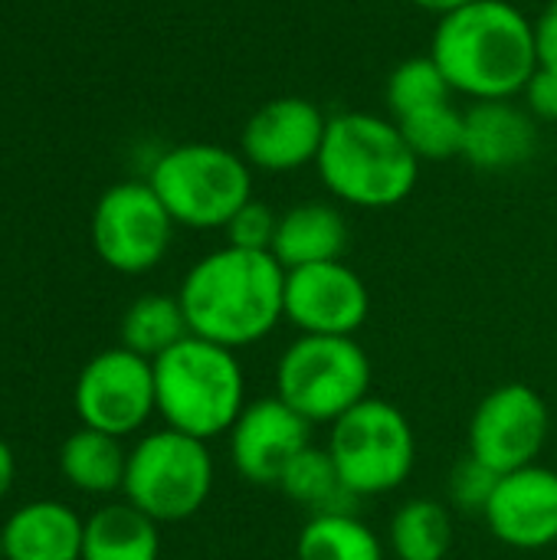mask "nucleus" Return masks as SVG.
I'll return each mask as SVG.
<instances>
[{"mask_svg":"<svg viewBox=\"0 0 557 560\" xmlns=\"http://www.w3.org/2000/svg\"><path fill=\"white\" fill-rule=\"evenodd\" d=\"M453 509L440 499H407L387 525L394 560H446L453 551Z\"/></svg>","mask_w":557,"mask_h":560,"instance_id":"21","label":"nucleus"},{"mask_svg":"<svg viewBox=\"0 0 557 560\" xmlns=\"http://www.w3.org/2000/svg\"><path fill=\"white\" fill-rule=\"evenodd\" d=\"M174 226L177 223L148 180H125L98 197L92 213V246L108 269L141 276L167 256Z\"/></svg>","mask_w":557,"mask_h":560,"instance_id":"9","label":"nucleus"},{"mask_svg":"<svg viewBox=\"0 0 557 560\" xmlns=\"http://www.w3.org/2000/svg\"><path fill=\"white\" fill-rule=\"evenodd\" d=\"M483 518L506 548L542 551L557 545V472L532 463L499 476Z\"/></svg>","mask_w":557,"mask_h":560,"instance_id":"15","label":"nucleus"},{"mask_svg":"<svg viewBox=\"0 0 557 560\" xmlns=\"http://www.w3.org/2000/svg\"><path fill=\"white\" fill-rule=\"evenodd\" d=\"M401 135L407 138L410 151L420 161H450L463 158V135H466V112H460L453 102H440L430 108H420L397 121Z\"/></svg>","mask_w":557,"mask_h":560,"instance_id":"25","label":"nucleus"},{"mask_svg":"<svg viewBox=\"0 0 557 560\" xmlns=\"http://www.w3.org/2000/svg\"><path fill=\"white\" fill-rule=\"evenodd\" d=\"M177 299L190 335L240 351L286 318V269L272 253L223 246L190 266Z\"/></svg>","mask_w":557,"mask_h":560,"instance_id":"1","label":"nucleus"},{"mask_svg":"<svg viewBox=\"0 0 557 560\" xmlns=\"http://www.w3.org/2000/svg\"><path fill=\"white\" fill-rule=\"evenodd\" d=\"M154 364L158 417L194 440H217L233 430L246 400V371L236 351L187 335Z\"/></svg>","mask_w":557,"mask_h":560,"instance_id":"4","label":"nucleus"},{"mask_svg":"<svg viewBox=\"0 0 557 560\" xmlns=\"http://www.w3.org/2000/svg\"><path fill=\"white\" fill-rule=\"evenodd\" d=\"M286 499H292L295 505L309 509L312 515L322 512H351L348 505L355 502V495L345 489L341 472L335 466V459L328 456L325 446H309L279 479L276 486Z\"/></svg>","mask_w":557,"mask_h":560,"instance_id":"24","label":"nucleus"},{"mask_svg":"<svg viewBox=\"0 0 557 560\" xmlns=\"http://www.w3.org/2000/svg\"><path fill=\"white\" fill-rule=\"evenodd\" d=\"M345 246H348V223L338 207L309 200L279 213L272 256L279 259L286 272L341 259Z\"/></svg>","mask_w":557,"mask_h":560,"instance_id":"18","label":"nucleus"},{"mask_svg":"<svg viewBox=\"0 0 557 560\" xmlns=\"http://www.w3.org/2000/svg\"><path fill=\"white\" fill-rule=\"evenodd\" d=\"M430 56L473 102L515 98L538 69L535 26L512 0H473L440 16Z\"/></svg>","mask_w":557,"mask_h":560,"instance_id":"2","label":"nucleus"},{"mask_svg":"<svg viewBox=\"0 0 557 560\" xmlns=\"http://www.w3.org/2000/svg\"><path fill=\"white\" fill-rule=\"evenodd\" d=\"M0 560H7V555H3V525H0Z\"/></svg>","mask_w":557,"mask_h":560,"instance_id":"33","label":"nucleus"},{"mask_svg":"<svg viewBox=\"0 0 557 560\" xmlns=\"http://www.w3.org/2000/svg\"><path fill=\"white\" fill-rule=\"evenodd\" d=\"M420 164L397 121L371 112L332 115L315 158L328 194L361 210L404 203L417 187Z\"/></svg>","mask_w":557,"mask_h":560,"instance_id":"3","label":"nucleus"},{"mask_svg":"<svg viewBox=\"0 0 557 560\" xmlns=\"http://www.w3.org/2000/svg\"><path fill=\"white\" fill-rule=\"evenodd\" d=\"M128 450L118 436L102 430H76L59 446V472L62 479L85 495H115L125 486Z\"/></svg>","mask_w":557,"mask_h":560,"instance_id":"20","label":"nucleus"},{"mask_svg":"<svg viewBox=\"0 0 557 560\" xmlns=\"http://www.w3.org/2000/svg\"><path fill=\"white\" fill-rule=\"evenodd\" d=\"M328 456L355 499H374L401 489L417 463V433L397 404L368 397L332 423Z\"/></svg>","mask_w":557,"mask_h":560,"instance_id":"7","label":"nucleus"},{"mask_svg":"<svg viewBox=\"0 0 557 560\" xmlns=\"http://www.w3.org/2000/svg\"><path fill=\"white\" fill-rule=\"evenodd\" d=\"M230 463L250 486H279L282 472L312 446V423L276 394L250 400L227 433Z\"/></svg>","mask_w":557,"mask_h":560,"instance_id":"13","label":"nucleus"},{"mask_svg":"<svg viewBox=\"0 0 557 560\" xmlns=\"http://www.w3.org/2000/svg\"><path fill=\"white\" fill-rule=\"evenodd\" d=\"M552 433L545 397L529 384H502L489 390L473 410L466 430V453L506 476L538 463Z\"/></svg>","mask_w":557,"mask_h":560,"instance_id":"11","label":"nucleus"},{"mask_svg":"<svg viewBox=\"0 0 557 560\" xmlns=\"http://www.w3.org/2000/svg\"><path fill=\"white\" fill-rule=\"evenodd\" d=\"M161 525L131 502H108L85 518L82 560H158Z\"/></svg>","mask_w":557,"mask_h":560,"instance_id":"19","label":"nucleus"},{"mask_svg":"<svg viewBox=\"0 0 557 560\" xmlns=\"http://www.w3.org/2000/svg\"><path fill=\"white\" fill-rule=\"evenodd\" d=\"M118 331H121V348H128L148 361H158L164 351H171L174 345H181L190 335V325H187V315H184L177 295L148 292L128 305Z\"/></svg>","mask_w":557,"mask_h":560,"instance_id":"23","label":"nucleus"},{"mask_svg":"<svg viewBox=\"0 0 557 560\" xmlns=\"http://www.w3.org/2000/svg\"><path fill=\"white\" fill-rule=\"evenodd\" d=\"M85 518L66 502L39 499L20 505L3 522L7 560H82Z\"/></svg>","mask_w":557,"mask_h":560,"instance_id":"17","label":"nucleus"},{"mask_svg":"<svg viewBox=\"0 0 557 560\" xmlns=\"http://www.w3.org/2000/svg\"><path fill=\"white\" fill-rule=\"evenodd\" d=\"M213 492V456L204 440L171 427L141 436L128 450L121 495L158 525L194 518Z\"/></svg>","mask_w":557,"mask_h":560,"instance_id":"8","label":"nucleus"},{"mask_svg":"<svg viewBox=\"0 0 557 560\" xmlns=\"http://www.w3.org/2000/svg\"><path fill=\"white\" fill-rule=\"evenodd\" d=\"M410 3L420 7V10H430L437 16H446V13H453V10H460V7H466L473 0H410Z\"/></svg>","mask_w":557,"mask_h":560,"instance_id":"32","label":"nucleus"},{"mask_svg":"<svg viewBox=\"0 0 557 560\" xmlns=\"http://www.w3.org/2000/svg\"><path fill=\"white\" fill-rule=\"evenodd\" d=\"M538 148L535 121L525 108L502 102H476L466 108V135H463V161L479 171H512L532 161Z\"/></svg>","mask_w":557,"mask_h":560,"instance_id":"16","label":"nucleus"},{"mask_svg":"<svg viewBox=\"0 0 557 560\" xmlns=\"http://www.w3.org/2000/svg\"><path fill=\"white\" fill-rule=\"evenodd\" d=\"M72 404L82 427L125 440L158 413L154 364L121 345L98 351L79 371Z\"/></svg>","mask_w":557,"mask_h":560,"instance_id":"10","label":"nucleus"},{"mask_svg":"<svg viewBox=\"0 0 557 560\" xmlns=\"http://www.w3.org/2000/svg\"><path fill=\"white\" fill-rule=\"evenodd\" d=\"M299 560H384V541L355 512L309 515L295 538Z\"/></svg>","mask_w":557,"mask_h":560,"instance_id":"22","label":"nucleus"},{"mask_svg":"<svg viewBox=\"0 0 557 560\" xmlns=\"http://www.w3.org/2000/svg\"><path fill=\"white\" fill-rule=\"evenodd\" d=\"M151 190L177 226L223 230L233 213L253 200V167L240 151L190 141L164 151L151 174Z\"/></svg>","mask_w":557,"mask_h":560,"instance_id":"5","label":"nucleus"},{"mask_svg":"<svg viewBox=\"0 0 557 560\" xmlns=\"http://www.w3.org/2000/svg\"><path fill=\"white\" fill-rule=\"evenodd\" d=\"M532 26H535L538 66L557 69V0L545 3V10L538 13V20H532Z\"/></svg>","mask_w":557,"mask_h":560,"instance_id":"30","label":"nucleus"},{"mask_svg":"<svg viewBox=\"0 0 557 560\" xmlns=\"http://www.w3.org/2000/svg\"><path fill=\"white\" fill-rule=\"evenodd\" d=\"M328 118L302 95H282L259 105L240 135V154L250 167L286 174L315 164Z\"/></svg>","mask_w":557,"mask_h":560,"instance_id":"14","label":"nucleus"},{"mask_svg":"<svg viewBox=\"0 0 557 560\" xmlns=\"http://www.w3.org/2000/svg\"><path fill=\"white\" fill-rule=\"evenodd\" d=\"M13 482H16V456H13L10 443L0 440V502L10 495Z\"/></svg>","mask_w":557,"mask_h":560,"instance_id":"31","label":"nucleus"},{"mask_svg":"<svg viewBox=\"0 0 557 560\" xmlns=\"http://www.w3.org/2000/svg\"><path fill=\"white\" fill-rule=\"evenodd\" d=\"M371 315L364 279L345 262H318L286 272V322L299 335L355 338Z\"/></svg>","mask_w":557,"mask_h":560,"instance_id":"12","label":"nucleus"},{"mask_svg":"<svg viewBox=\"0 0 557 560\" xmlns=\"http://www.w3.org/2000/svg\"><path fill=\"white\" fill-rule=\"evenodd\" d=\"M371 358L358 338L299 335L276 364V397L312 427L335 423L371 397Z\"/></svg>","mask_w":557,"mask_h":560,"instance_id":"6","label":"nucleus"},{"mask_svg":"<svg viewBox=\"0 0 557 560\" xmlns=\"http://www.w3.org/2000/svg\"><path fill=\"white\" fill-rule=\"evenodd\" d=\"M276 226H279V213H272L266 203H259V200L253 197V200L243 203V207L233 213V220L223 226L227 246L250 249V253H272Z\"/></svg>","mask_w":557,"mask_h":560,"instance_id":"28","label":"nucleus"},{"mask_svg":"<svg viewBox=\"0 0 557 560\" xmlns=\"http://www.w3.org/2000/svg\"><path fill=\"white\" fill-rule=\"evenodd\" d=\"M496 482H499V472H492L486 463L466 453L450 472V509L483 515L496 492Z\"/></svg>","mask_w":557,"mask_h":560,"instance_id":"27","label":"nucleus"},{"mask_svg":"<svg viewBox=\"0 0 557 560\" xmlns=\"http://www.w3.org/2000/svg\"><path fill=\"white\" fill-rule=\"evenodd\" d=\"M522 98H525V112H532L535 118L557 121V69L538 66L525 82Z\"/></svg>","mask_w":557,"mask_h":560,"instance_id":"29","label":"nucleus"},{"mask_svg":"<svg viewBox=\"0 0 557 560\" xmlns=\"http://www.w3.org/2000/svg\"><path fill=\"white\" fill-rule=\"evenodd\" d=\"M453 89L446 82V75L440 72V66L433 62V56H414V59H404L391 75H387V89H384V98H387V112L394 121L420 112V108H430V105H440V102H450Z\"/></svg>","mask_w":557,"mask_h":560,"instance_id":"26","label":"nucleus"}]
</instances>
